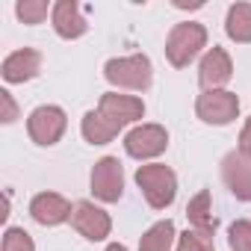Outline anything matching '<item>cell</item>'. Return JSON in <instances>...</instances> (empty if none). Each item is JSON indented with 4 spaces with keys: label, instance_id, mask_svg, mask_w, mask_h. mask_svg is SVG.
Returning a JSON list of instances; mask_svg holds the SVG:
<instances>
[{
    "label": "cell",
    "instance_id": "obj_5",
    "mask_svg": "<svg viewBox=\"0 0 251 251\" xmlns=\"http://www.w3.org/2000/svg\"><path fill=\"white\" fill-rule=\"evenodd\" d=\"M195 115L204 124H216V127H225L239 115V98L227 89H216V92H204L195 100Z\"/></svg>",
    "mask_w": 251,
    "mask_h": 251
},
{
    "label": "cell",
    "instance_id": "obj_14",
    "mask_svg": "<svg viewBox=\"0 0 251 251\" xmlns=\"http://www.w3.org/2000/svg\"><path fill=\"white\" fill-rule=\"evenodd\" d=\"M50 21H53V30L59 39H80L89 30L86 15H83L77 0H59V3H53Z\"/></svg>",
    "mask_w": 251,
    "mask_h": 251
},
{
    "label": "cell",
    "instance_id": "obj_3",
    "mask_svg": "<svg viewBox=\"0 0 251 251\" xmlns=\"http://www.w3.org/2000/svg\"><path fill=\"white\" fill-rule=\"evenodd\" d=\"M136 183H139L148 207H154V210H166L177 195V175L163 163L139 166L136 169Z\"/></svg>",
    "mask_w": 251,
    "mask_h": 251
},
{
    "label": "cell",
    "instance_id": "obj_13",
    "mask_svg": "<svg viewBox=\"0 0 251 251\" xmlns=\"http://www.w3.org/2000/svg\"><path fill=\"white\" fill-rule=\"evenodd\" d=\"M42 71V53L36 48H21V50H12L3 65H0V74H3L6 83H27V80H36Z\"/></svg>",
    "mask_w": 251,
    "mask_h": 251
},
{
    "label": "cell",
    "instance_id": "obj_22",
    "mask_svg": "<svg viewBox=\"0 0 251 251\" xmlns=\"http://www.w3.org/2000/svg\"><path fill=\"white\" fill-rule=\"evenodd\" d=\"M3 251H36V242L24 227H9L3 233Z\"/></svg>",
    "mask_w": 251,
    "mask_h": 251
},
{
    "label": "cell",
    "instance_id": "obj_10",
    "mask_svg": "<svg viewBox=\"0 0 251 251\" xmlns=\"http://www.w3.org/2000/svg\"><path fill=\"white\" fill-rule=\"evenodd\" d=\"M230 77H233L230 53H227L225 48L213 45V48L204 53L201 65H198V83H201V89H204V92H216V89H222L225 83H230Z\"/></svg>",
    "mask_w": 251,
    "mask_h": 251
},
{
    "label": "cell",
    "instance_id": "obj_7",
    "mask_svg": "<svg viewBox=\"0 0 251 251\" xmlns=\"http://www.w3.org/2000/svg\"><path fill=\"white\" fill-rule=\"evenodd\" d=\"M169 148V133L163 124H139L124 136V151L133 160H154Z\"/></svg>",
    "mask_w": 251,
    "mask_h": 251
},
{
    "label": "cell",
    "instance_id": "obj_8",
    "mask_svg": "<svg viewBox=\"0 0 251 251\" xmlns=\"http://www.w3.org/2000/svg\"><path fill=\"white\" fill-rule=\"evenodd\" d=\"M92 195L103 204H115L124 195V169L118 157H100L92 166Z\"/></svg>",
    "mask_w": 251,
    "mask_h": 251
},
{
    "label": "cell",
    "instance_id": "obj_6",
    "mask_svg": "<svg viewBox=\"0 0 251 251\" xmlns=\"http://www.w3.org/2000/svg\"><path fill=\"white\" fill-rule=\"evenodd\" d=\"M98 112L103 115V121L109 127L121 130V127H127V124H133V121H139L145 115V103H142V98H133V95L106 92L98 100Z\"/></svg>",
    "mask_w": 251,
    "mask_h": 251
},
{
    "label": "cell",
    "instance_id": "obj_11",
    "mask_svg": "<svg viewBox=\"0 0 251 251\" xmlns=\"http://www.w3.org/2000/svg\"><path fill=\"white\" fill-rule=\"evenodd\" d=\"M222 180L236 201H251V160L239 151L222 157Z\"/></svg>",
    "mask_w": 251,
    "mask_h": 251
},
{
    "label": "cell",
    "instance_id": "obj_23",
    "mask_svg": "<svg viewBox=\"0 0 251 251\" xmlns=\"http://www.w3.org/2000/svg\"><path fill=\"white\" fill-rule=\"evenodd\" d=\"M0 103H3V115H0V118H3V124H12L18 118V106H15V100H12V95L6 89L0 92Z\"/></svg>",
    "mask_w": 251,
    "mask_h": 251
},
{
    "label": "cell",
    "instance_id": "obj_2",
    "mask_svg": "<svg viewBox=\"0 0 251 251\" xmlns=\"http://www.w3.org/2000/svg\"><path fill=\"white\" fill-rule=\"evenodd\" d=\"M207 48V30L198 21H180L166 36V59L175 68H186Z\"/></svg>",
    "mask_w": 251,
    "mask_h": 251
},
{
    "label": "cell",
    "instance_id": "obj_19",
    "mask_svg": "<svg viewBox=\"0 0 251 251\" xmlns=\"http://www.w3.org/2000/svg\"><path fill=\"white\" fill-rule=\"evenodd\" d=\"M48 12H53L45 0H18L15 3V15L27 24V27H36V24H42L45 18H48Z\"/></svg>",
    "mask_w": 251,
    "mask_h": 251
},
{
    "label": "cell",
    "instance_id": "obj_21",
    "mask_svg": "<svg viewBox=\"0 0 251 251\" xmlns=\"http://www.w3.org/2000/svg\"><path fill=\"white\" fill-rule=\"evenodd\" d=\"M177 251H216L213 236L198 233V230H183L177 236Z\"/></svg>",
    "mask_w": 251,
    "mask_h": 251
},
{
    "label": "cell",
    "instance_id": "obj_9",
    "mask_svg": "<svg viewBox=\"0 0 251 251\" xmlns=\"http://www.w3.org/2000/svg\"><path fill=\"white\" fill-rule=\"evenodd\" d=\"M71 227L80 236H86L89 242H100V239L109 236L112 219H109V213H103L92 201H77L74 204V213H71Z\"/></svg>",
    "mask_w": 251,
    "mask_h": 251
},
{
    "label": "cell",
    "instance_id": "obj_18",
    "mask_svg": "<svg viewBox=\"0 0 251 251\" xmlns=\"http://www.w3.org/2000/svg\"><path fill=\"white\" fill-rule=\"evenodd\" d=\"M80 130H83V139H86L89 145H106V142H112V139L118 136V130H115V127H109V124L103 121V115H100L98 109H89V112L83 115Z\"/></svg>",
    "mask_w": 251,
    "mask_h": 251
},
{
    "label": "cell",
    "instance_id": "obj_1",
    "mask_svg": "<svg viewBox=\"0 0 251 251\" xmlns=\"http://www.w3.org/2000/svg\"><path fill=\"white\" fill-rule=\"evenodd\" d=\"M103 77L115 89H133V92H148L154 83V65L145 53L133 56H118L103 65Z\"/></svg>",
    "mask_w": 251,
    "mask_h": 251
},
{
    "label": "cell",
    "instance_id": "obj_17",
    "mask_svg": "<svg viewBox=\"0 0 251 251\" xmlns=\"http://www.w3.org/2000/svg\"><path fill=\"white\" fill-rule=\"evenodd\" d=\"M225 33L236 45L251 42V3H233L225 18Z\"/></svg>",
    "mask_w": 251,
    "mask_h": 251
},
{
    "label": "cell",
    "instance_id": "obj_20",
    "mask_svg": "<svg viewBox=\"0 0 251 251\" xmlns=\"http://www.w3.org/2000/svg\"><path fill=\"white\" fill-rule=\"evenodd\" d=\"M227 245H230V251H251V222L248 219H236L230 225Z\"/></svg>",
    "mask_w": 251,
    "mask_h": 251
},
{
    "label": "cell",
    "instance_id": "obj_12",
    "mask_svg": "<svg viewBox=\"0 0 251 251\" xmlns=\"http://www.w3.org/2000/svg\"><path fill=\"white\" fill-rule=\"evenodd\" d=\"M71 213H74L71 201L62 198L59 192H39V195L30 201V216H33L39 225H45V227H56V225L68 222Z\"/></svg>",
    "mask_w": 251,
    "mask_h": 251
},
{
    "label": "cell",
    "instance_id": "obj_16",
    "mask_svg": "<svg viewBox=\"0 0 251 251\" xmlns=\"http://www.w3.org/2000/svg\"><path fill=\"white\" fill-rule=\"evenodd\" d=\"M175 245H177V230H175L172 219L151 225L139 239V251H172Z\"/></svg>",
    "mask_w": 251,
    "mask_h": 251
},
{
    "label": "cell",
    "instance_id": "obj_25",
    "mask_svg": "<svg viewBox=\"0 0 251 251\" xmlns=\"http://www.w3.org/2000/svg\"><path fill=\"white\" fill-rule=\"evenodd\" d=\"M106 251H127V248H124L121 242H109V245H106Z\"/></svg>",
    "mask_w": 251,
    "mask_h": 251
},
{
    "label": "cell",
    "instance_id": "obj_15",
    "mask_svg": "<svg viewBox=\"0 0 251 251\" xmlns=\"http://www.w3.org/2000/svg\"><path fill=\"white\" fill-rule=\"evenodd\" d=\"M186 219H189L192 230L207 233V236H213V233H216L219 219L213 216V207H210V192H207V189H201V192H198V195L186 204Z\"/></svg>",
    "mask_w": 251,
    "mask_h": 251
},
{
    "label": "cell",
    "instance_id": "obj_4",
    "mask_svg": "<svg viewBox=\"0 0 251 251\" xmlns=\"http://www.w3.org/2000/svg\"><path fill=\"white\" fill-rule=\"evenodd\" d=\"M65 127H68V118H65V109L62 106H53V103H45V106H36L27 118V133L36 145L42 148H50L56 145L62 136H65Z\"/></svg>",
    "mask_w": 251,
    "mask_h": 251
},
{
    "label": "cell",
    "instance_id": "obj_24",
    "mask_svg": "<svg viewBox=\"0 0 251 251\" xmlns=\"http://www.w3.org/2000/svg\"><path fill=\"white\" fill-rule=\"evenodd\" d=\"M236 151L251 160V118L245 121V127H242V133H239V148H236Z\"/></svg>",
    "mask_w": 251,
    "mask_h": 251
}]
</instances>
